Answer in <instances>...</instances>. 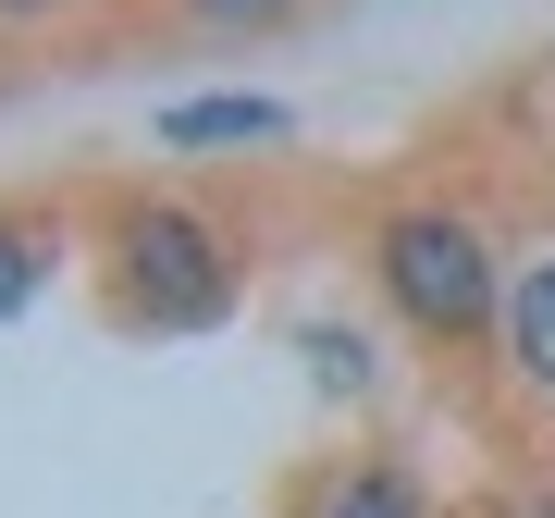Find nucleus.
<instances>
[{"label":"nucleus","instance_id":"1","mask_svg":"<svg viewBox=\"0 0 555 518\" xmlns=\"http://www.w3.org/2000/svg\"><path fill=\"white\" fill-rule=\"evenodd\" d=\"M358 272H371L383 321L408 359L433 371H494V309H506V222L456 185H396L358 222Z\"/></svg>","mask_w":555,"mask_h":518},{"label":"nucleus","instance_id":"2","mask_svg":"<svg viewBox=\"0 0 555 518\" xmlns=\"http://www.w3.org/2000/svg\"><path fill=\"white\" fill-rule=\"evenodd\" d=\"M87 272H100V321L149 346L222 334L247 309V247L185 185H100L87 198Z\"/></svg>","mask_w":555,"mask_h":518},{"label":"nucleus","instance_id":"3","mask_svg":"<svg viewBox=\"0 0 555 518\" xmlns=\"http://www.w3.org/2000/svg\"><path fill=\"white\" fill-rule=\"evenodd\" d=\"M494 383L531 419H555V222H506V309H494Z\"/></svg>","mask_w":555,"mask_h":518},{"label":"nucleus","instance_id":"4","mask_svg":"<svg viewBox=\"0 0 555 518\" xmlns=\"http://www.w3.org/2000/svg\"><path fill=\"white\" fill-rule=\"evenodd\" d=\"M272 518H433V481H420L396 444H334V457L284 469Z\"/></svg>","mask_w":555,"mask_h":518},{"label":"nucleus","instance_id":"5","mask_svg":"<svg viewBox=\"0 0 555 518\" xmlns=\"http://www.w3.org/2000/svg\"><path fill=\"white\" fill-rule=\"evenodd\" d=\"M160 160H259V148H297V100L272 87H185V100L149 112Z\"/></svg>","mask_w":555,"mask_h":518},{"label":"nucleus","instance_id":"6","mask_svg":"<svg viewBox=\"0 0 555 518\" xmlns=\"http://www.w3.org/2000/svg\"><path fill=\"white\" fill-rule=\"evenodd\" d=\"M62 259H75V210L62 198H0V321H25L62 284Z\"/></svg>","mask_w":555,"mask_h":518},{"label":"nucleus","instance_id":"7","mask_svg":"<svg viewBox=\"0 0 555 518\" xmlns=\"http://www.w3.org/2000/svg\"><path fill=\"white\" fill-rule=\"evenodd\" d=\"M321 13V0H160V38H185V50H284L297 25Z\"/></svg>","mask_w":555,"mask_h":518},{"label":"nucleus","instance_id":"8","mask_svg":"<svg viewBox=\"0 0 555 518\" xmlns=\"http://www.w3.org/2000/svg\"><path fill=\"white\" fill-rule=\"evenodd\" d=\"M297 359H309V383L321 396H371V334H346V321H297Z\"/></svg>","mask_w":555,"mask_h":518},{"label":"nucleus","instance_id":"9","mask_svg":"<svg viewBox=\"0 0 555 518\" xmlns=\"http://www.w3.org/2000/svg\"><path fill=\"white\" fill-rule=\"evenodd\" d=\"M100 0H0V50H75Z\"/></svg>","mask_w":555,"mask_h":518}]
</instances>
